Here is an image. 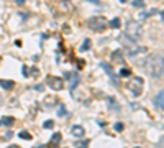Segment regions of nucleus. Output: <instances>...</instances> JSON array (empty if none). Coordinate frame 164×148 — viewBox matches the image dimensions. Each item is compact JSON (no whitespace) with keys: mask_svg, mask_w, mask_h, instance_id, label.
<instances>
[{"mask_svg":"<svg viewBox=\"0 0 164 148\" xmlns=\"http://www.w3.org/2000/svg\"><path fill=\"white\" fill-rule=\"evenodd\" d=\"M87 25H89L90 30L100 31V33H102V31L107 28V25H109V23H107V20L103 18V17H92L89 22H87Z\"/></svg>","mask_w":164,"mask_h":148,"instance_id":"7ed1b4c3","label":"nucleus"},{"mask_svg":"<svg viewBox=\"0 0 164 148\" xmlns=\"http://www.w3.org/2000/svg\"><path fill=\"white\" fill-rule=\"evenodd\" d=\"M156 148H164V138L159 140V143H158V146H156Z\"/></svg>","mask_w":164,"mask_h":148,"instance_id":"4be33fe9","label":"nucleus"},{"mask_svg":"<svg viewBox=\"0 0 164 148\" xmlns=\"http://www.w3.org/2000/svg\"><path fill=\"white\" fill-rule=\"evenodd\" d=\"M71 133H72L74 137H84L85 130H84V127H81V125H74L72 129H71Z\"/></svg>","mask_w":164,"mask_h":148,"instance_id":"6e6552de","label":"nucleus"},{"mask_svg":"<svg viewBox=\"0 0 164 148\" xmlns=\"http://www.w3.org/2000/svg\"><path fill=\"white\" fill-rule=\"evenodd\" d=\"M48 82H49V87H53L54 91H61V89H62V86H64L62 79L54 77V76H51V77L48 79Z\"/></svg>","mask_w":164,"mask_h":148,"instance_id":"39448f33","label":"nucleus"},{"mask_svg":"<svg viewBox=\"0 0 164 148\" xmlns=\"http://www.w3.org/2000/svg\"><path fill=\"white\" fill-rule=\"evenodd\" d=\"M161 18H162V20H164V10H162V12H161Z\"/></svg>","mask_w":164,"mask_h":148,"instance_id":"393cba45","label":"nucleus"},{"mask_svg":"<svg viewBox=\"0 0 164 148\" xmlns=\"http://www.w3.org/2000/svg\"><path fill=\"white\" fill-rule=\"evenodd\" d=\"M2 104H3V101H2V97H0V105H2Z\"/></svg>","mask_w":164,"mask_h":148,"instance_id":"bb28decb","label":"nucleus"},{"mask_svg":"<svg viewBox=\"0 0 164 148\" xmlns=\"http://www.w3.org/2000/svg\"><path fill=\"white\" fill-rule=\"evenodd\" d=\"M75 146H77V148H87V146H89V142H87V140H82V142H75Z\"/></svg>","mask_w":164,"mask_h":148,"instance_id":"dca6fc26","label":"nucleus"},{"mask_svg":"<svg viewBox=\"0 0 164 148\" xmlns=\"http://www.w3.org/2000/svg\"><path fill=\"white\" fill-rule=\"evenodd\" d=\"M115 130H117V132H122V130H123V123H122V122H117V123H115Z\"/></svg>","mask_w":164,"mask_h":148,"instance_id":"412c9836","label":"nucleus"},{"mask_svg":"<svg viewBox=\"0 0 164 148\" xmlns=\"http://www.w3.org/2000/svg\"><path fill=\"white\" fill-rule=\"evenodd\" d=\"M15 3H17V5H23V3H25V0H15Z\"/></svg>","mask_w":164,"mask_h":148,"instance_id":"5701e85b","label":"nucleus"},{"mask_svg":"<svg viewBox=\"0 0 164 148\" xmlns=\"http://www.w3.org/2000/svg\"><path fill=\"white\" fill-rule=\"evenodd\" d=\"M131 5L136 7V9H143V7H145V0H133Z\"/></svg>","mask_w":164,"mask_h":148,"instance_id":"4468645a","label":"nucleus"},{"mask_svg":"<svg viewBox=\"0 0 164 148\" xmlns=\"http://www.w3.org/2000/svg\"><path fill=\"white\" fill-rule=\"evenodd\" d=\"M120 2H122V3H126V2H128V0H120Z\"/></svg>","mask_w":164,"mask_h":148,"instance_id":"a878e982","label":"nucleus"},{"mask_svg":"<svg viewBox=\"0 0 164 148\" xmlns=\"http://www.w3.org/2000/svg\"><path fill=\"white\" fill-rule=\"evenodd\" d=\"M0 86H2L5 91H12L15 87V82L13 81H5V79H2V81H0Z\"/></svg>","mask_w":164,"mask_h":148,"instance_id":"9d476101","label":"nucleus"},{"mask_svg":"<svg viewBox=\"0 0 164 148\" xmlns=\"http://www.w3.org/2000/svg\"><path fill=\"white\" fill-rule=\"evenodd\" d=\"M20 138H23V140H31V135L28 133V132H20Z\"/></svg>","mask_w":164,"mask_h":148,"instance_id":"6ab92c4d","label":"nucleus"},{"mask_svg":"<svg viewBox=\"0 0 164 148\" xmlns=\"http://www.w3.org/2000/svg\"><path fill=\"white\" fill-rule=\"evenodd\" d=\"M143 77H133L130 82H128V89L131 91L135 95H139L143 92Z\"/></svg>","mask_w":164,"mask_h":148,"instance_id":"20e7f679","label":"nucleus"},{"mask_svg":"<svg viewBox=\"0 0 164 148\" xmlns=\"http://www.w3.org/2000/svg\"><path fill=\"white\" fill-rule=\"evenodd\" d=\"M51 140H53V142H51V145H58V142L61 140V133H54Z\"/></svg>","mask_w":164,"mask_h":148,"instance_id":"f3484780","label":"nucleus"},{"mask_svg":"<svg viewBox=\"0 0 164 148\" xmlns=\"http://www.w3.org/2000/svg\"><path fill=\"white\" fill-rule=\"evenodd\" d=\"M36 148H43V146H41V145H39V146H36Z\"/></svg>","mask_w":164,"mask_h":148,"instance_id":"cd10ccee","label":"nucleus"},{"mask_svg":"<svg viewBox=\"0 0 164 148\" xmlns=\"http://www.w3.org/2000/svg\"><path fill=\"white\" fill-rule=\"evenodd\" d=\"M125 31L130 38L138 40L143 36V25L139 22H135V20H130V22L125 25Z\"/></svg>","mask_w":164,"mask_h":148,"instance_id":"f03ea898","label":"nucleus"},{"mask_svg":"<svg viewBox=\"0 0 164 148\" xmlns=\"http://www.w3.org/2000/svg\"><path fill=\"white\" fill-rule=\"evenodd\" d=\"M43 127H45V129H53V127H54V122H53V120H48V122L43 123Z\"/></svg>","mask_w":164,"mask_h":148,"instance_id":"aec40b11","label":"nucleus"},{"mask_svg":"<svg viewBox=\"0 0 164 148\" xmlns=\"http://www.w3.org/2000/svg\"><path fill=\"white\" fill-rule=\"evenodd\" d=\"M90 45H92V41H90V40H85V41L82 43V48H81V50H82V51L90 50Z\"/></svg>","mask_w":164,"mask_h":148,"instance_id":"2eb2a0df","label":"nucleus"},{"mask_svg":"<svg viewBox=\"0 0 164 148\" xmlns=\"http://www.w3.org/2000/svg\"><path fill=\"white\" fill-rule=\"evenodd\" d=\"M66 79H71V91H72L79 82V76L75 73H66Z\"/></svg>","mask_w":164,"mask_h":148,"instance_id":"0eeeda50","label":"nucleus"},{"mask_svg":"<svg viewBox=\"0 0 164 148\" xmlns=\"http://www.w3.org/2000/svg\"><path fill=\"white\" fill-rule=\"evenodd\" d=\"M145 69L151 77L161 79L164 76V56L159 54V53H154V54L148 56V59L145 63Z\"/></svg>","mask_w":164,"mask_h":148,"instance_id":"f257e3e1","label":"nucleus"},{"mask_svg":"<svg viewBox=\"0 0 164 148\" xmlns=\"http://www.w3.org/2000/svg\"><path fill=\"white\" fill-rule=\"evenodd\" d=\"M59 115H66V109H64V107H61V114Z\"/></svg>","mask_w":164,"mask_h":148,"instance_id":"b1692460","label":"nucleus"},{"mask_svg":"<svg viewBox=\"0 0 164 148\" xmlns=\"http://www.w3.org/2000/svg\"><path fill=\"white\" fill-rule=\"evenodd\" d=\"M110 25H112V28H120V25H122V23H120V18H113Z\"/></svg>","mask_w":164,"mask_h":148,"instance_id":"a211bd4d","label":"nucleus"},{"mask_svg":"<svg viewBox=\"0 0 164 148\" xmlns=\"http://www.w3.org/2000/svg\"><path fill=\"white\" fill-rule=\"evenodd\" d=\"M13 122H15L13 117H2L0 119V125L2 127H10V125H13Z\"/></svg>","mask_w":164,"mask_h":148,"instance_id":"1a4fd4ad","label":"nucleus"},{"mask_svg":"<svg viewBox=\"0 0 164 148\" xmlns=\"http://www.w3.org/2000/svg\"><path fill=\"white\" fill-rule=\"evenodd\" d=\"M136 148H138V146H136Z\"/></svg>","mask_w":164,"mask_h":148,"instance_id":"c85d7f7f","label":"nucleus"},{"mask_svg":"<svg viewBox=\"0 0 164 148\" xmlns=\"http://www.w3.org/2000/svg\"><path fill=\"white\" fill-rule=\"evenodd\" d=\"M102 67H103V69H105V71H107V73H109V76H110V77H112V79H113V81H115V82H117V84H118V81H117V79H115V76H113V73H112V69H110V66H109V64H105V63H103V64H102Z\"/></svg>","mask_w":164,"mask_h":148,"instance_id":"9b49d317","label":"nucleus"},{"mask_svg":"<svg viewBox=\"0 0 164 148\" xmlns=\"http://www.w3.org/2000/svg\"><path fill=\"white\" fill-rule=\"evenodd\" d=\"M122 51H115V53L113 54H112V59H113V61H117V63H120V61H122Z\"/></svg>","mask_w":164,"mask_h":148,"instance_id":"ddd939ff","label":"nucleus"},{"mask_svg":"<svg viewBox=\"0 0 164 148\" xmlns=\"http://www.w3.org/2000/svg\"><path fill=\"white\" fill-rule=\"evenodd\" d=\"M153 104H154V107H156V109H161V110L164 109V91H159L158 95L154 97Z\"/></svg>","mask_w":164,"mask_h":148,"instance_id":"423d86ee","label":"nucleus"},{"mask_svg":"<svg viewBox=\"0 0 164 148\" xmlns=\"http://www.w3.org/2000/svg\"><path fill=\"white\" fill-rule=\"evenodd\" d=\"M120 76H122V77H130V76H131V69H128V67L120 69Z\"/></svg>","mask_w":164,"mask_h":148,"instance_id":"f8f14e48","label":"nucleus"}]
</instances>
